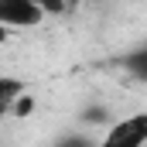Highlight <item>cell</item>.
Wrapping results in <instances>:
<instances>
[{"label":"cell","mask_w":147,"mask_h":147,"mask_svg":"<svg viewBox=\"0 0 147 147\" xmlns=\"http://www.w3.org/2000/svg\"><path fill=\"white\" fill-rule=\"evenodd\" d=\"M144 144H147V110L110 123L103 140H96V147H144Z\"/></svg>","instance_id":"obj_1"},{"label":"cell","mask_w":147,"mask_h":147,"mask_svg":"<svg viewBox=\"0 0 147 147\" xmlns=\"http://www.w3.org/2000/svg\"><path fill=\"white\" fill-rule=\"evenodd\" d=\"M45 21V10L38 0H0V28L17 31V28H34Z\"/></svg>","instance_id":"obj_2"},{"label":"cell","mask_w":147,"mask_h":147,"mask_svg":"<svg viewBox=\"0 0 147 147\" xmlns=\"http://www.w3.org/2000/svg\"><path fill=\"white\" fill-rule=\"evenodd\" d=\"M21 96H24V82L14 79V75H0V120L7 113H14V106H17Z\"/></svg>","instance_id":"obj_3"},{"label":"cell","mask_w":147,"mask_h":147,"mask_svg":"<svg viewBox=\"0 0 147 147\" xmlns=\"http://www.w3.org/2000/svg\"><path fill=\"white\" fill-rule=\"evenodd\" d=\"M120 69L127 75H134L137 82H147V45L127 51V55H120Z\"/></svg>","instance_id":"obj_4"},{"label":"cell","mask_w":147,"mask_h":147,"mask_svg":"<svg viewBox=\"0 0 147 147\" xmlns=\"http://www.w3.org/2000/svg\"><path fill=\"white\" fill-rule=\"evenodd\" d=\"M79 120L89 123V127H103V123H110V113L103 110V106H86V110L79 113Z\"/></svg>","instance_id":"obj_5"},{"label":"cell","mask_w":147,"mask_h":147,"mask_svg":"<svg viewBox=\"0 0 147 147\" xmlns=\"http://www.w3.org/2000/svg\"><path fill=\"white\" fill-rule=\"evenodd\" d=\"M55 147H96V140L86 137V134H69V137H62Z\"/></svg>","instance_id":"obj_6"},{"label":"cell","mask_w":147,"mask_h":147,"mask_svg":"<svg viewBox=\"0 0 147 147\" xmlns=\"http://www.w3.org/2000/svg\"><path fill=\"white\" fill-rule=\"evenodd\" d=\"M38 7L45 10V17H48V14H51V17H58V14H65V10H69V3H65V0H38Z\"/></svg>","instance_id":"obj_7"}]
</instances>
